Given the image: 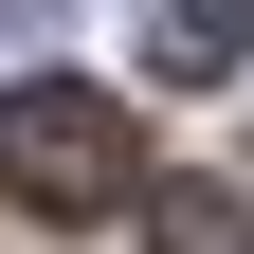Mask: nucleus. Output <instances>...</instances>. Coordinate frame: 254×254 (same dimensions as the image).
Here are the masks:
<instances>
[{
	"instance_id": "nucleus-1",
	"label": "nucleus",
	"mask_w": 254,
	"mask_h": 254,
	"mask_svg": "<svg viewBox=\"0 0 254 254\" xmlns=\"http://www.w3.org/2000/svg\"><path fill=\"white\" fill-rule=\"evenodd\" d=\"M0 182L37 218H127L145 200V127L109 91H0Z\"/></svg>"
},
{
	"instance_id": "nucleus-2",
	"label": "nucleus",
	"mask_w": 254,
	"mask_h": 254,
	"mask_svg": "<svg viewBox=\"0 0 254 254\" xmlns=\"http://www.w3.org/2000/svg\"><path fill=\"white\" fill-rule=\"evenodd\" d=\"M236 55H254V0H145V73L164 91H218Z\"/></svg>"
},
{
	"instance_id": "nucleus-3",
	"label": "nucleus",
	"mask_w": 254,
	"mask_h": 254,
	"mask_svg": "<svg viewBox=\"0 0 254 254\" xmlns=\"http://www.w3.org/2000/svg\"><path fill=\"white\" fill-rule=\"evenodd\" d=\"M145 254H254V200L182 182V200H145Z\"/></svg>"
},
{
	"instance_id": "nucleus-4",
	"label": "nucleus",
	"mask_w": 254,
	"mask_h": 254,
	"mask_svg": "<svg viewBox=\"0 0 254 254\" xmlns=\"http://www.w3.org/2000/svg\"><path fill=\"white\" fill-rule=\"evenodd\" d=\"M55 18H73V0H0V37H55Z\"/></svg>"
}]
</instances>
